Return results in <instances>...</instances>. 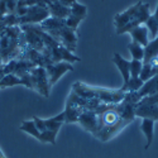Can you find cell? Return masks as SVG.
<instances>
[{
	"label": "cell",
	"instance_id": "cell-4",
	"mask_svg": "<svg viewBox=\"0 0 158 158\" xmlns=\"http://www.w3.org/2000/svg\"><path fill=\"white\" fill-rule=\"evenodd\" d=\"M33 122L41 133L46 130L56 131L57 133L60 128L62 127V124L64 123V111H61L57 116L49 118V119H41V118H38V116H33Z\"/></svg>",
	"mask_w": 158,
	"mask_h": 158
},
{
	"label": "cell",
	"instance_id": "cell-22",
	"mask_svg": "<svg viewBox=\"0 0 158 158\" xmlns=\"http://www.w3.org/2000/svg\"><path fill=\"white\" fill-rule=\"evenodd\" d=\"M56 135H57L56 131H51V130L42 131V133H41V138H39V142L55 144L56 143Z\"/></svg>",
	"mask_w": 158,
	"mask_h": 158
},
{
	"label": "cell",
	"instance_id": "cell-26",
	"mask_svg": "<svg viewBox=\"0 0 158 158\" xmlns=\"http://www.w3.org/2000/svg\"><path fill=\"white\" fill-rule=\"evenodd\" d=\"M4 158H5V157H4Z\"/></svg>",
	"mask_w": 158,
	"mask_h": 158
},
{
	"label": "cell",
	"instance_id": "cell-13",
	"mask_svg": "<svg viewBox=\"0 0 158 158\" xmlns=\"http://www.w3.org/2000/svg\"><path fill=\"white\" fill-rule=\"evenodd\" d=\"M158 57V35L152 39L151 42H148V44L144 47V58H143V63H149L153 58Z\"/></svg>",
	"mask_w": 158,
	"mask_h": 158
},
{
	"label": "cell",
	"instance_id": "cell-3",
	"mask_svg": "<svg viewBox=\"0 0 158 158\" xmlns=\"http://www.w3.org/2000/svg\"><path fill=\"white\" fill-rule=\"evenodd\" d=\"M72 91L85 99H98L105 104H119L124 100L125 93L119 90H108L101 87H93L87 86L82 82H75L72 85Z\"/></svg>",
	"mask_w": 158,
	"mask_h": 158
},
{
	"label": "cell",
	"instance_id": "cell-11",
	"mask_svg": "<svg viewBox=\"0 0 158 158\" xmlns=\"http://www.w3.org/2000/svg\"><path fill=\"white\" fill-rule=\"evenodd\" d=\"M157 93H158V73L143 84V86L138 91V95L142 99L144 96L153 95V94H157Z\"/></svg>",
	"mask_w": 158,
	"mask_h": 158
},
{
	"label": "cell",
	"instance_id": "cell-10",
	"mask_svg": "<svg viewBox=\"0 0 158 158\" xmlns=\"http://www.w3.org/2000/svg\"><path fill=\"white\" fill-rule=\"evenodd\" d=\"M135 116L158 120V105H137Z\"/></svg>",
	"mask_w": 158,
	"mask_h": 158
},
{
	"label": "cell",
	"instance_id": "cell-20",
	"mask_svg": "<svg viewBox=\"0 0 158 158\" xmlns=\"http://www.w3.org/2000/svg\"><path fill=\"white\" fill-rule=\"evenodd\" d=\"M70 14L71 15H75V17H80V18H85L86 14H87V8L80 3H73L71 6H70Z\"/></svg>",
	"mask_w": 158,
	"mask_h": 158
},
{
	"label": "cell",
	"instance_id": "cell-2",
	"mask_svg": "<svg viewBox=\"0 0 158 158\" xmlns=\"http://www.w3.org/2000/svg\"><path fill=\"white\" fill-rule=\"evenodd\" d=\"M151 17L149 4L138 2L133 6L128 8L127 10L119 13L114 17V25L116 34L129 33L138 25L146 23V20Z\"/></svg>",
	"mask_w": 158,
	"mask_h": 158
},
{
	"label": "cell",
	"instance_id": "cell-23",
	"mask_svg": "<svg viewBox=\"0 0 158 158\" xmlns=\"http://www.w3.org/2000/svg\"><path fill=\"white\" fill-rule=\"evenodd\" d=\"M58 3H60V4H62L63 6L70 8L73 3H76V0H58Z\"/></svg>",
	"mask_w": 158,
	"mask_h": 158
},
{
	"label": "cell",
	"instance_id": "cell-25",
	"mask_svg": "<svg viewBox=\"0 0 158 158\" xmlns=\"http://www.w3.org/2000/svg\"><path fill=\"white\" fill-rule=\"evenodd\" d=\"M0 158H4V154H3V152L0 151Z\"/></svg>",
	"mask_w": 158,
	"mask_h": 158
},
{
	"label": "cell",
	"instance_id": "cell-15",
	"mask_svg": "<svg viewBox=\"0 0 158 158\" xmlns=\"http://www.w3.org/2000/svg\"><path fill=\"white\" fill-rule=\"evenodd\" d=\"M143 84L144 82L139 77H130L128 84L124 87H120V90L124 91V93H138L140 90V87L143 86Z\"/></svg>",
	"mask_w": 158,
	"mask_h": 158
},
{
	"label": "cell",
	"instance_id": "cell-21",
	"mask_svg": "<svg viewBox=\"0 0 158 158\" xmlns=\"http://www.w3.org/2000/svg\"><path fill=\"white\" fill-rule=\"evenodd\" d=\"M143 67V61L131 60L130 61V77H139Z\"/></svg>",
	"mask_w": 158,
	"mask_h": 158
},
{
	"label": "cell",
	"instance_id": "cell-17",
	"mask_svg": "<svg viewBox=\"0 0 158 158\" xmlns=\"http://www.w3.org/2000/svg\"><path fill=\"white\" fill-rule=\"evenodd\" d=\"M158 73V69L153 67L152 64L149 63H146L144 64L143 63V67H142V71H140V75H139V78L143 81V82H146L148 81L149 78H152L153 76H156Z\"/></svg>",
	"mask_w": 158,
	"mask_h": 158
},
{
	"label": "cell",
	"instance_id": "cell-8",
	"mask_svg": "<svg viewBox=\"0 0 158 158\" xmlns=\"http://www.w3.org/2000/svg\"><path fill=\"white\" fill-rule=\"evenodd\" d=\"M113 62L115 63L118 70H119L120 73H122V77H123V86L122 87H124L128 84L129 78H130V61L125 60L119 53H114Z\"/></svg>",
	"mask_w": 158,
	"mask_h": 158
},
{
	"label": "cell",
	"instance_id": "cell-9",
	"mask_svg": "<svg viewBox=\"0 0 158 158\" xmlns=\"http://www.w3.org/2000/svg\"><path fill=\"white\" fill-rule=\"evenodd\" d=\"M130 37H131V41L140 44L142 47H146L148 44V29L144 24L142 25H138V27H135L134 29H131L129 32Z\"/></svg>",
	"mask_w": 158,
	"mask_h": 158
},
{
	"label": "cell",
	"instance_id": "cell-19",
	"mask_svg": "<svg viewBox=\"0 0 158 158\" xmlns=\"http://www.w3.org/2000/svg\"><path fill=\"white\" fill-rule=\"evenodd\" d=\"M144 25H146L147 29H148V32L151 33V37L154 39V38L158 35V18L156 17V14L151 15V17L146 20Z\"/></svg>",
	"mask_w": 158,
	"mask_h": 158
},
{
	"label": "cell",
	"instance_id": "cell-7",
	"mask_svg": "<svg viewBox=\"0 0 158 158\" xmlns=\"http://www.w3.org/2000/svg\"><path fill=\"white\" fill-rule=\"evenodd\" d=\"M77 123L81 124L84 127V129H86L87 131H90V133L94 135L98 129V115H96L95 110H84L81 113V115L78 116Z\"/></svg>",
	"mask_w": 158,
	"mask_h": 158
},
{
	"label": "cell",
	"instance_id": "cell-16",
	"mask_svg": "<svg viewBox=\"0 0 158 158\" xmlns=\"http://www.w3.org/2000/svg\"><path fill=\"white\" fill-rule=\"evenodd\" d=\"M20 130H23V131H25V133L33 135V137L37 138L38 140H39V138H41V131L37 129V127H35L33 119H32V120H25V122H23V123L20 124Z\"/></svg>",
	"mask_w": 158,
	"mask_h": 158
},
{
	"label": "cell",
	"instance_id": "cell-24",
	"mask_svg": "<svg viewBox=\"0 0 158 158\" xmlns=\"http://www.w3.org/2000/svg\"><path fill=\"white\" fill-rule=\"evenodd\" d=\"M154 14H156V17L158 18V4H157V9H156V13H154Z\"/></svg>",
	"mask_w": 158,
	"mask_h": 158
},
{
	"label": "cell",
	"instance_id": "cell-14",
	"mask_svg": "<svg viewBox=\"0 0 158 158\" xmlns=\"http://www.w3.org/2000/svg\"><path fill=\"white\" fill-rule=\"evenodd\" d=\"M14 85H23V80L22 77L14 75V73H8L5 76H3V78L0 80V87H10Z\"/></svg>",
	"mask_w": 158,
	"mask_h": 158
},
{
	"label": "cell",
	"instance_id": "cell-1",
	"mask_svg": "<svg viewBox=\"0 0 158 158\" xmlns=\"http://www.w3.org/2000/svg\"><path fill=\"white\" fill-rule=\"evenodd\" d=\"M140 100L138 93H125L119 104H100L95 109L98 115V129L94 134L101 142L113 139L135 118V108Z\"/></svg>",
	"mask_w": 158,
	"mask_h": 158
},
{
	"label": "cell",
	"instance_id": "cell-6",
	"mask_svg": "<svg viewBox=\"0 0 158 158\" xmlns=\"http://www.w3.org/2000/svg\"><path fill=\"white\" fill-rule=\"evenodd\" d=\"M73 67L70 62H57V64H46V72L48 75L49 85L53 86L58 78L66 72V71H72Z\"/></svg>",
	"mask_w": 158,
	"mask_h": 158
},
{
	"label": "cell",
	"instance_id": "cell-12",
	"mask_svg": "<svg viewBox=\"0 0 158 158\" xmlns=\"http://www.w3.org/2000/svg\"><path fill=\"white\" fill-rule=\"evenodd\" d=\"M140 129L143 131V134L147 138V143L144 146V149H148L151 147V144L153 142V135H154V120L143 118V122L140 125Z\"/></svg>",
	"mask_w": 158,
	"mask_h": 158
},
{
	"label": "cell",
	"instance_id": "cell-18",
	"mask_svg": "<svg viewBox=\"0 0 158 158\" xmlns=\"http://www.w3.org/2000/svg\"><path fill=\"white\" fill-rule=\"evenodd\" d=\"M128 49L130 52L131 57H133V60H138V61H143L144 58V47H142L140 44L135 43L131 41L129 44H128Z\"/></svg>",
	"mask_w": 158,
	"mask_h": 158
},
{
	"label": "cell",
	"instance_id": "cell-5",
	"mask_svg": "<svg viewBox=\"0 0 158 158\" xmlns=\"http://www.w3.org/2000/svg\"><path fill=\"white\" fill-rule=\"evenodd\" d=\"M32 76V82H33V89L38 90L43 96H48V89H49V80H48V75L46 72V69L43 67H38L33 69L31 71Z\"/></svg>",
	"mask_w": 158,
	"mask_h": 158
}]
</instances>
